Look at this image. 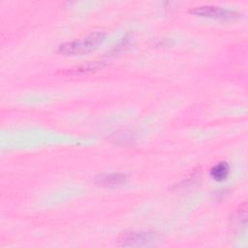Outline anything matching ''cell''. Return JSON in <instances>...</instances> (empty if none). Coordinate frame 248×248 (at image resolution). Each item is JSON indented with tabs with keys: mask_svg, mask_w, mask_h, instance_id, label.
<instances>
[{
	"mask_svg": "<svg viewBox=\"0 0 248 248\" xmlns=\"http://www.w3.org/2000/svg\"><path fill=\"white\" fill-rule=\"evenodd\" d=\"M127 181V175L123 172L102 173L95 177V183L102 187H117Z\"/></svg>",
	"mask_w": 248,
	"mask_h": 248,
	"instance_id": "4",
	"label": "cell"
},
{
	"mask_svg": "<svg viewBox=\"0 0 248 248\" xmlns=\"http://www.w3.org/2000/svg\"><path fill=\"white\" fill-rule=\"evenodd\" d=\"M190 13L200 16L218 18V19H233L239 16V14L235 11L225 9V8L214 6V5L197 6L190 9Z\"/></svg>",
	"mask_w": 248,
	"mask_h": 248,
	"instance_id": "3",
	"label": "cell"
},
{
	"mask_svg": "<svg viewBox=\"0 0 248 248\" xmlns=\"http://www.w3.org/2000/svg\"><path fill=\"white\" fill-rule=\"evenodd\" d=\"M105 66V63L103 61H93V62H88L83 65H79L76 68L69 69L67 71L68 74H83V73H90L94 71H98L102 69Z\"/></svg>",
	"mask_w": 248,
	"mask_h": 248,
	"instance_id": "6",
	"label": "cell"
},
{
	"mask_svg": "<svg viewBox=\"0 0 248 248\" xmlns=\"http://www.w3.org/2000/svg\"><path fill=\"white\" fill-rule=\"evenodd\" d=\"M230 173V166L226 162H219L215 164L210 170L211 177L216 181L225 180Z\"/></svg>",
	"mask_w": 248,
	"mask_h": 248,
	"instance_id": "5",
	"label": "cell"
},
{
	"mask_svg": "<svg viewBox=\"0 0 248 248\" xmlns=\"http://www.w3.org/2000/svg\"><path fill=\"white\" fill-rule=\"evenodd\" d=\"M159 240L154 232L149 231H129L123 232L117 239L120 246H150Z\"/></svg>",
	"mask_w": 248,
	"mask_h": 248,
	"instance_id": "2",
	"label": "cell"
},
{
	"mask_svg": "<svg viewBox=\"0 0 248 248\" xmlns=\"http://www.w3.org/2000/svg\"><path fill=\"white\" fill-rule=\"evenodd\" d=\"M106 33L94 32L81 39L66 42L58 46V52L65 55L82 54L91 51L105 41Z\"/></svg>",
	"mask_w": 248,
	"mask_h": 248,
	"instance_id": "1",
	"label": "cell"
}]
</instances>
